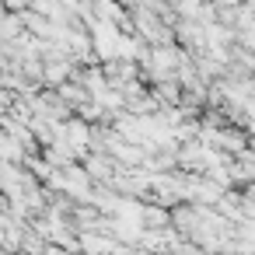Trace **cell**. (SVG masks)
<instances>
[{"instance_id": "1", "label": "cell", "mask_w": 255, "mask_h": 255, "mask_svg": "<svg viewBox=\"0 0 255 255\" xmlns=\"http://www.w3.org/2000/svg\"><path fill=\"white\" fill-rule=\"evenodd\" d=\"M95 21H112V25L129 28L126 11H123V4H119V0H95Z\"/></svg>"}]
</instances>
